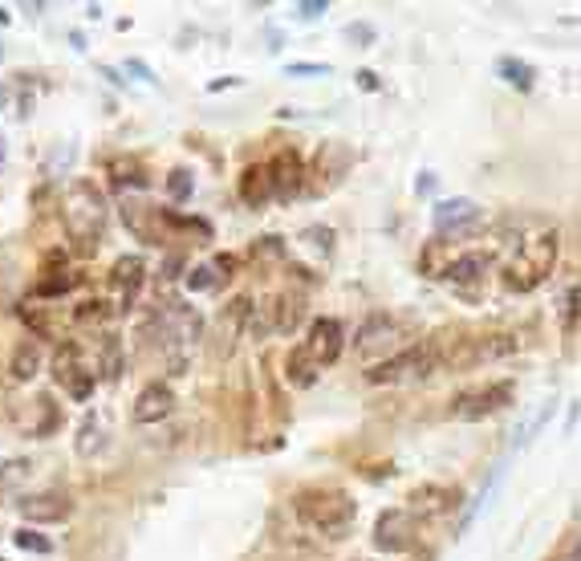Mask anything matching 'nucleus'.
Listing matches in <instances>:
<instances>
[{"label":"nucleus","mask_w":581,"mask_h":561,"mask_svg":"<svg viewBox=\"0 0 581 561\" xmlns=\"http://www.w3.org/2000/svg\"><path fill=\"white\" fill-rule=\"evenodd\" d=\"M293 513L305 529H313L326 541H346L358 525V501L346 488H330V484H309L293 496Z\"/></svg>","instance_id":"nucleus-1"},{"label":"nucleus","mask_w":581,"mask_h":561,"mask_svg":"<svg viewBox=\"0 0 581 561\" xmlns=\"http://www.w3.org/2000/svg\"><path fill=\"white\" fill-rule=\"evenodd\" d=\"M557 228H545V232H533V236H521L512 244V253L500 269V281L508 293H533L537 285L549 281L553 265H557Z\"/></svg>","instance_id":"nucleus-2"},{"label":"nucleus","mask_w":581,"mask_h":561,"mask_svg":"<svg viewBox=\"0 0 581 561\" xmlns=\"http://www.w3.org/2000/svg\"><path fill=\"white\" fill-rule=\"evenodd\" d=\"M61 220H66V232L82 253H94L102 244V228H106V196L98 192V183L74 179L66 192V204H61Z\"/></svg>","instance_id":"nucleus-3"},{"label":"nucleus","mask_w":581,"mask_h":561,"mask_svg":"<svg viewBox=\"0 0 581 561\" xmlns=\"http://www.w3.org/2000/svg\"><path fill=\"white\" fill-rule=\"evenodd\" d=\"M435 370H439V358H435V346L427 338V342H415V346L391 354L386 362L370 366L366 383H374V387H386V383H423V379H431Z\"/></svg>","instance_id":"nucleus-4"},{"label":"nucleus","mask_w":581,"mask_h":561,"mask_svg":"<svg viewBox=\"0 0 581 561\" xmlns=\"http://www.w3.org/2000/svg\"><path fill=\"white\" fill-rule=\"evenodd\" d=\"M431 224H435L439 240H468V236H480L488 228V216L476 200L456 196V200H439L431 208Z\"/></svg>","instance_id":"nucleus-5"},{"label":"nucleus","mask_w":581,"mask_h":561,"mask_svg":"<svg viewBox=\"0 0 581 561\" xmlns=\"http://www.w3.org/2000/svg\"><path fill=\"white\" fill-rule=\"evenodd\" d=\"M49 370H53V383L66 387V395L78 399V403H86L90 391H94V383H98V374L82 362V346L78 342H61L53 350V366Z\"/></svg>","instance_id":"nucleus-6"},{"label":"nucleus","mask_w":581,"mask_h":561,"mask_svg":"<svg viewBox=\"0 0 581 561\" xmlns=\"http://www.w3.org/2000/svg\"><path fill=\"white\" fill-rule=\"evenodd\" d=\"M460 505H464V492L451 488V484H435V480L415 484V488L407 492V513H411L415 521H439V517H447V513H456Z\"/></svg>","instance_id":"nucleus-7"},{"label":"nucleus","mask_w":581,"mask_h":561,"mask_svg":"<svg viewBox=\"0 0 581 561\" xmlns=\"http://www.w3.org/2000/svg\"><path fill=\"white\" fill-rule=\"evenodd\" d=\"M512 403V383H488V387H468L456 395V403H451V415L464 419V423H476V419H488L496 411H504Z\"/></svg>","instance_id":"nucleus-8"},{"label":"nucleus","mask_w":581,"mask_h":561,"mask_svg":"<svg viewBox=\"0 0 581 561\" xmlns=\"http://www.w3.org/2000/svg\"><path fill=\"white\" fill-rule=\"evenodd\" d=\"M419 541V521L407 509H382L374 521V549L382 553H407Z\"/></svg>","instance_id":"nucleus-9"},{"label":"nucleus","mask_w":581,"mask_h":561,"mask_svg":"<svg viewBox=\"0 0 581 561\" xmlns=\"http://www.w3.org/2000/svg\"><path fill=\"white\" fill-rule=\"evenodd\" d=\"M342 346H346V330H342L338 318H313L301 350L313 358L317 370H326V366H334L342 358Z\"/></svg>","instance_id":"nucleus-10"},{"label":"nucleus","mask_w":581,"mask_h":561,"mask_svg":"<svg viewBox=\"0 0 581 561\" xmlns=\"http://www.w3.org/2000/svg\"><path fill=\"white\" fill-rule=\"evenodd\" d=\"M17 513H21L29 525H61V521L74 517V496L61 492V488L33 492V496H21V501H17Z\"/></svg>","instance_id":"nucleus-11"},{"label":"nucleus","mask_w":581,"mask_h":561,"mask_svg":"<svg viewBox=\"0 0 581 561\" xmlns=\"http://www.w3.org/2000/svg\"><path fill=\"white\" fill-rule=\"evenodd\" d=\"M350 151L342 147V143H326L317 151V159H313V167H305V175H313L309 183H305V196H326L330 187L346 175V167H350Z\"/></svg>","instance_id":"nucleus-12"},{"label":"nucleus","mask_w":581,"mask_h":561,"mask_svg":"<svg viewBox=\"0 0 581 561\" xmlns=\"http://www.w3.org/2000/svg\"><path fill=\"white\" fill-rule=\"evenodd\" d=\"M492 253H480V248H472V253H456V261L447 265V273H443V281H451L460 293H468V297H476L484 285H488V273H492Z\"/></svg>","instance_id":"nucleus-13"},{"label":"nucleus","mask_w":581,"mask_h":561,"mask_svg":"<svg viewBox=\"0 0 581 561\" xmlns=\"http://www.w3.org/2000/svg\"><path fill=\"white\" fill-rule=\"evenodd\" d=\"M269 179H273V200L293 204L305 192V159L297 151H277L269 163Z\"/></svg>","instance_id":"nucleus-14"},{"label":"nucleus","mask_w":581,"mask_h":561,"mask_svg":"<svg viewBox=\"0 0 581 561\" xmlns=\"http://www.w3.org/2000/svg\"><path fill=\"white\" fill-rule=\"evenodd\" d=\"M248 309H252V297H232L220 314H216V358H228L236 350V342L244 338V326H248Z\"/></svg>","instance_id":"nucleus-15"},{"label":"nucleus","mask_w":581,"mask_h":561,"mask_svg":"<svg viewBox=\"0 0 581 561\" xmlns=\"http://www.w3.org/2000/svg\"><path fill=\"white\" fill-rule=\"evenodd\" d=\"M171 411H175V391L167 383H147L131 407V419L135 423H163Z\"/></svg>","instance_id":"nucleus-16"},{"label":"nucleus","mask_w":581,"mask_h":561,"mask_svg":"<svg viewBox=\"0 0 581 561\" xmlns=\"http://www.w3.org/2000/svg\"><path fill=\"white\" fill-rule=\"evenodd\" d=\"M110 277H114V285L122 289V309H131V305L139 301L143 281H147V261H143V257H118Z\"/></svg>","instance_id":"nucleus-17"},{"label":"nucleus","mask_w":581,"mask_h":561,"mask_svg":"<svg viewBox=\"0 0 581 561\" xmlns=\"http://www.w3.org/2000/svg\"><path fill=\"white\" fill-rule=\"evenodd\" d=\"M309 314V301L297 289H285L281 297H273V334H293Z\"/></svg>","instance_id":"nucleus-18"},{"label":"nucleus","mask_w":581,"mask_h":561,"mask_svg":"<svg viewBox=\"0 0 581 561\" xmlns=\"http://www.w3.org/2000/svg\"><path fill=\"white\" fill-rule=\"evenodd\" d=\"M240 200L248 208H265L273 200V179H269V163H248L240 175Z\"/></svg>","instance_id":"nucleus-19"},{"label":"nucleus","mask_w":581,"mask_h":561,"mask_svg":"<svg viewBox=\"0 0 581 561\" xmlns=\"http://www.w3.org/2000/svg\"><path fill=\"white\" fill-rule=\"evenodd\" d=\"M496 78H504L512 90H521V94H529L537 86V70L521 57H500L496 61Z\"/></svg>","instance_id":"nucleus-20"},{"label":"nucleus","mask_w":581,"mask_h":561,"mask_svg":"<svg viewBox=\"0 0 581 561\" xmlns=\"http://www.w3.org/2000/svg\"><path fill=\"white\" fill-rule=\"evenodd\" d=\"M317 366H313V358L301 350V346H293L289 354H285V379H289V387H297V391H305V387H313L317 383Z\"/></svg>","instance_id":"nucleus-21"},{"label":"nucleus","mask_w":581,"mask_h":561,"mask_svg":"<svg viewBox=\"0 0 581 561\" xmlns=\"http://www.w3.org/2000/svg\"><path fill=\"white\" fill-rule=\"evenodd\" d=\"M451 261H456V248H451L447 240H431L423 253H419V273L423 277H443Z\"/></svg>","instance_id":"nucleus-22"},{"label":"nucleus","mask_w":581,"mask_h":561,"mask_svg":"<svg viewBox=\"0 0 581 561\" xmlns=\"http://www.w3.org/2000/svg\"><path fill=\"white\" fill-rule=\"evenodd\" d=\"M9 370H13V379H17V383H29L33 374L41 370V346H37L33 338H25V342L13 350V362H9Z\"/></svg>","instance_id":"nucleus-23"},{"label":"nucleus","mask_w":581,"mask_h":561,"mask_svg":"<svg viewBox=\"0 0 581 561\" xmlns=\"http://www.w3.org/2000/svg\"><path fill=\"white\" fill-rule=\"evenodd\" d=\"M516 350V338L512 334H484V338H472V366L476 362H492V358H504Z\"/></svg>","instance_id":"nucleus-24"},{"label":"nucleus","mask_w":581,"mask_h":561,"mask_svg":"<svg viewBox=\"0 0 581 561\" xmlns=\"http://www.w3.org/2000/svg\"><path fill=\"white\" fill-rule=\"evenodd\" d=\"M358 338H362V342H358V350H362V354H370V350H378V346H386V342L395 338V322L386 318V314H374V318L362 326V334H358Z\"/></svg>","instance_id":"nucleus-25"},{"label":"nucleus","mask_w":581,"mask_h":561,"mask_svg":"<svg viewBox=\"0 0 581 561\" xmlns=\"http://www.w3.org/2000/svg\"><path fill=\"white\" fill-rule=\"evenodd\" d=\"M102 435H106V431H102V419H98V415L90 411V415L82 419V427H78V444H74L82 460H94V456L102 452V444H106Z\"/></svg>","instance_id":"nucleus-26"},{"label":"nucleus","mask_w":581,"mask_h":561,"mask_svg":"<svg viewBox=\"0 0 581 561\" xmlns=\"http://www.w3.org/2000/svg\"><path fill=\"white\" fill-rule=\"evenodd\" d=\"M74 285H78L74 273H66V269H49V273L33 285V293H37V297H61V293H70Z\"/></svg>","instance_id":"nucleus-27"},{"label":"nucleus","mask_w":581,"mask_h":561,"mask_svg":"<svg viewBox=\"0 0 581 561\" xmlns=\"http://www.w3.org/2000/svg\"><path fill=\"white\" fill-rule=\"evenodd\" d=\"M94 374H102L106 383H114L118 374H122V346H118V338L114 334H106V342H102V362H98V370Z\"/></svg>","instance_id":"nucleus-28"},{"label":"nucleus","mask_w":581,"mask_h":561,"mask_svg":"<svg viewBox=\"0 0 581 561\" xmlns=\"http://www.w3.org/2000/svg\"><path fill=\"white\" fill-rule=\"evenodd\" d=\"M110 175H114V183H135V187H147V171H143V163L139 159H110Z\"/></svg>","instance_id":"nucleus-29"},{"label":"nucleus","mask_w":581,"mask_h":561,"mask_svg":"<svg viewBox=\"0 0 581 561\" xmlns=\"http://www.w3.org/2000/svg\"><path fill=\"white\" fill-rule=\"evenodd\" d=\"M191 187H196V183H191V171H187V167H175V171L167 175V196H171L175 204H187V200H191Z\"/></svg>","instance_id":"nucleus-30"},{"label":"nucleus","mask_w":581,"mask_h":561,"mask_svg":"<svg viewBox=\"0 0 581 561\" xmlns=\"http://www.w3.org/2000/svg\"><path fill=\"white\" fill-rule=\"evenodd\" d=\"M29 472H33L29 460H5V464H0V488H17V484H25Z\"/></svg>","instance_id":"nucleus-31"},{"label":"nucleus","mask_w":581,"mask_h":561,"mask_svg":"<svg viewBox=\"0 0 581 561\" xmlns=\"http://www.w3.org/2000/svg\"><path fill=\"white\" fill-rule=\"evenodd\" d=\"M216 281H220V273H216L212 265L187 269V289H191V293H208V289H216Z\"/></svg>","instance_id":"nucleus-32"},{"label":"nucleus","mask_w":581,"mask_h":561,"mask_svg":"<svg viewBox=\"0 0 581 561\" xmlns=\"http://www.w3.org/2000/svg\"><path fill=\"white\" fill-rule=\"evenodd\" d=\"M106 314H110V309H106V301L98 297H90V301H82L78 309H74V322H82V326H90V322H106Z\"/></svg>","instance_id":"nucleus-33"},{"label":"nucleus","mask_w":581,"mask_h":561,"mask_svg":"<svg viewBox=\"0 0 581 561\" xmlns=\"http://www.w3.org/2000/svg\"><path fill=\"white\" fill-rule=\"evenodd\" d=\"M342 37H346L350 45L366 49V45H374V37H378V33H374V25H370V21H350V25L342 29Z\"/></svg>","instance_id":"nucleus-34"},{"label":"nucleus","mask_w":581,"mask_h":561,"mask_svg":"<svg viewBox=\"0 0 581 561\" xmlns=\"http://www.w3.org/2000/svg\"><path fill=\"white\" fill-rule=\"evenodd\" d=\"M13 541H17V549H25V553H53V545H49L41 533H33L29 525H25V529H17V533H13Z\"/></svg>","instance_id":"nucleus-35"},{"label":"nucleus","mask_w":581,"mask_h":561,"mask_svg":"<svg viewBox=\"0 0 581 561\" xmlns=\"http://www.w3.org/2000/svg\"><path fill=\"white\" fill-rule=\"evenodd\" d=\"M301 240H309V244L317 248V253H326V257L334 253V232H330V228H321V224H309V228L301 232Z\"/></svg>","instance_id":"nucleus-36"},{"label":"nucleus","mask_w":581,"mask_h":561,"mask_svg":"<svg viewBox=\"0 0 581 561\" xmlns=\"http://www.w3.org/2000/svg\"><path fill=\"white\" fill-rule=\"evenodd\" d=\"M289 78H330V66H321V61H293L285 66Z\"/></svg>","instance_id":"nucleus-37"},{"label":"nucleus","mask_w":581,"mask_h":561,"mask_svg":"<svg viewBox=\"0 0 581 561\" xmlns=\"http://www.w3.org/2000/svg\"><path fill=\"white\" fill-rule=\"evenodd\" d=\"M561 322H565V330L573 334V322H577V285H569L565 297H561Z\"/></svg>","instance_id":"nucleus-38"},{"label":"nucleus","mask_w":581,"mask_h":561,"mask_svg":"<svg viewBox=\"0 0 581 561\" xmlns=\"http://www.w3.org/2000/svg\"><path fill=\"white\" fill-rule=\"evenodd\" d=\"M326 9H330L326 0H301V5H293V17H297V21H317Z\"/></svg>","instance_id":"nucleus-39"},{"label":"nucleus","mask_w":581,"mask_h":561,"mask_svg":"<svg viewBox=\"0 0 581 561\" xmlns=\"http://www.w3.org/2000/svg\"><path fill=\"white\" fill-rule=\"evenodd\" d=\"M252 257H256V261H265V257H285L281 236H265V244H252Z\"/></svg>","instance_id":"nucleus-40"},{"label":"nucleus","mask_w":581,"mask_h":561,"mask_svg":"<svg viewBox=\"0 0 581 561\" xmlns=\"http://www.w3.org/2000/svg\"><path fill=\"white\" fill-rule=\"evenodd\" d=\"M415 192H419V196H431V192H435V175H431V171H423V175L415 179Z\"/></svg>","instance_id":"nucleus-41"},{"label":"nucleus","mask_w":581,"mask_h":561,"mask_svg":"<svg viewBox=\"0 0 581 561\" xmlns=\"http://www.w3.org/2000/svg\"><path fill=\"white\" fill-rule=\"evenodd\" d=\"M358 86L374 94V90H378V74H374V70H358Z\"/></svg>","instance_id":"nucleus-42"},{"label":"nucleus","mask_w":581,"mask_h":561,"mask_svg":"<svg viewBox=\"0 0 581 561\" xmlns=\"http://www.w3.org/2000/svg\"><path fill=\"white\" fill-rule=\"evenodd\" d=\"M212 269H224V273H228V277H232V269H236V257H228V253H220V257H216V265H212Z\"/></svg>","instance_id":"nucleus-43"},{"label":"nucleus","mask_w":581,"mask_h":561,"mask_svg":"<svg viewBox=\"0 0 581 561\" xmlns=\"http://www.w3.org/2000/svg\"><path fill=\"white\" fill-rule=\"evenodd\" d=\"M131 70H135V74H139V78H143V82H155V78H151V70H147V66H143V61H131Z\"/></svg>","instance_id":"nucleus-44"},{"label":"nucleus","mask_w":581,"mask_h":561,"mask_svg":"<svg viewBox=\"0 0 581 561\" xmlns=\"http://www.w3.org/2000/svg\"><path fill=\"white\" fill-rule=\"evenodd\" d=\"M224 86H240V78H220V82H212V86H208V90H212V94H216V90H224Z\"/></svg>","instance_id":"nucleus-45"},{"label":"nucleus","mask_w":581,"mask_h":561,"mask_svg":"<svg viewBox=\"0 0 581 561\" xmlns=\"http://www.w3.org/2000/svg\"><path fill=\"white\" fill-rule=\"evenodd\" d=\"M0 163H5V139H0Z\"/></svg>","instance_id":"nucleus-46"},{"label":"nucleus","mask_w":581,"mask_h":561,"mask_svg":"<svg viewBox=\"0 0 581 561\" xmlns=\"http://www.w3.org/2000/svg\"><path fill=\"white\" fill-rule=\"evenodd\" d=\"M0 98H5V94H0Z\"/></svg>","instance_id":"nucleus-47"},{"label":"nucleus","mask_w":581,"mask_h":561,"mask_svg":"<svg viewBox=\"0 0 581 561\" xmlns=\"http://www.w3.org/2000/svg\"><path fill=\"white\" fill-rule=\"evenodd\" d=\"M0 561H5V557H0Z\"/></svg>","instance_id":"nucleus-48"}]
</instances>
